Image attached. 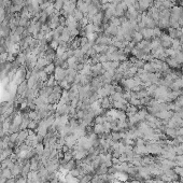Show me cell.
<instances>
[{
  "label": "cell",
  "instance_id": "1",
  "mask_svg": "<svg viewBox=\"0 0 183 183\" xmlns=\"http://www.w3.org/2000/svg\"><path fill=\"white\" fill-rule=\"evenodd\" d=\"M138 5H139L140 13H145L148 10L154 5L153 0H138Z\"/></svg>",
  "mask_w": 183,
  "mask_h": 183
},
{
  "label": "cell",
  "instance_id": "2",
  "mask_svg": "<svg viewBox=\"0 0 183 183\" xmlns=\"http://www.w3.org/2000/svg\"><path fill=\"white\" fill-rule=\"evenodd\" d=\"M28 84H27V81H24L21 84H19L16 86V95L19 97V98H25V95L28 91Z\"/></svg>",
  "mask_w": 183,
  "mask_h": 183
},
{
  "label": "cell",
  "instance_id": "3",
  "mask_svg": "<svg viewBox=\"0 0 183 183\" xmlns=\"http://www.w3.org/2000/svg\"><path fill=\"white\" fill-rule=\"evenodd\" d=\"M91 76H93V78L99 77V76H103L105 72H106V70L102 68V65H101L100 63L96 64V65H94V66H91Z\"/></svg>",
  "mask_w": 183,
  "mask_h": 183
},
{
  "label": "cell",
  "instance_id": "4",
  "mask_svg": "<svg viewBox=\"0 0 183 183\" xmlns=\"http://www.w3.org/2000/svg\"><path fill=\"white\" fill-rule=\"evenodd\" d=\"M53 77L57 82L63 81L64 79L66 78V69H64L62 67H56L55 68V71H54Z\"/></svg>",
  "mask_w": 183,
  "mask_h": 183
},
{
  "label": "cell",
  "instance_id": "5",
  "mask_svg": "<svg viewBox=\"0 0 183 183\" xmlns=\"http://www.w3.org/2000/svg\"><path fill=\"white\" fill-rule=\"evenodd\" d=\"M100 107L101 109L109 111L111 110V108H113V101L111 100V98L109 96L100 98Z\"/></svg>",
  "mask_w": 183,
  "mask_h": 183
},
{
  "label": "cell",
  "instance_id": "6",
  "mask_svg": "<svg viewBox=\"0 0 183 183\" xmlns=\"http://www.w3.org/2000/svg\"><path fill=\"white\" fill-rule=\"evenodd\" d=\"M29 135V130L28 129H23L19 131V136H17V139H16V142L15 145H21L22 143H24L25 140L27 139V137Z\"/></svg>",
  "mask_w": 183,
  "mask_h": 183
},
{
  "label": "cell",
  "instance_id": "7",
  "mask_svg": "<svg viewBox=\"0 0 183 183\" xmlns=\"http://www.w3.org/2000/svg\"><path fill=\"white\" fill-rule=\"evenodd\" d=\"M103 19H105V14L103 12L100 11L93 16V21H91V24H94L95 26H100L103 23Z\"/></svg>",
  "mask_w": 183,
  "mask_h": 183
},
{
  "label": "cell",
  "instance_id": "8",
  "mask_svg": "<svg viewBox=\"0 0 183 183\" xmlns=\"http://www.w3.org/2000/svg\"><path fill=\"white\" fill-rule=\"evenodd\" d=\"M140 32L142 34L145 40H149V41H151L150 39H154V31H153V29L143 28L140 30Z\"/></svg>",
  "mask_w": 183,
  "mask_h": 183
},
{
  "label": "cell",
  "instance_id": "9",
  "mask_svg": "<svg viewBox=\"0 0 183 183\" xmlns=\"http://www.w3.org/2000/svg\"><path fill=\"white\" fill-rule=\"evenodd\" d=\"M171 39H179L181 36H182V32H181V29H174V28H168V34H167Z\"/></svg>",
  "mask_w": 183,
  "mask_h": 183
},
{
  "label": "cell",
  "instance_id": "10",
  "mask_svg": "<svg viewBox=\"0 0 183 183\" xmlns=\"http://www.w3.org/2000/svg\"><path fill=\"white\" fill-rule=\"evenodd\" d=\"M52 91H53V87L44 85V86L39 91V96H43L45 97V98H48V96L52 94Z\"/></svg>",
  "mask_w": 183,
  "mask_h": 183
},
{
  "label": "cell",
  "instance_id": "11",
  "mask_svg": "<svg viewBox=\"0 0 183 183\" xmlns=\"http://www.w3.org/2000/svg\"><path fill=\"white\" fill-rule=\"evenodd\" d=\"M77 9L80 10L83 14H86L88 9V3L84 2L83 0H77Z\"/></svg>",
  "mask_w": 183,
  "mask_h": 183
},
{
  "label": "cell",
  "instance_id": "12",
  "mask_svg": "<svg viewBox=\"0 0 183 183\" xmlns=\"http://www.w3.org/2000/svg\"><path fill=\"white\" fill-rule=\"evenodd\" d=\"M164 133L165 135L167 136V138H170V139H176L177 138V129H174V128L166 127Z\"/></svg>",
  "mask_w": 183,
  "mask_h": 183
},
{
  "label": "cell",
  "instance_id": "13",
  "mask_svg": "<svg viewBox=\"0 0 183 183\" xmlns=\"http://www.w3.org/2000/svg\"><path fill=\"white\" fill-rule=\"evenodd\" d=\"M11 172H12V176L13 177H16V176H19L21 174V171H22V166L17 163V162H15L14 165L11 167Z\"/></svg>",
  "mask_w": 183,
  "mask_h": 183
},
{
  "label": "cell",
  "instance_id": "14",
  "mask_svg": "<svg viewBox=\"0 0 183 183\" xmlns=\"http://www.w3.org/2000/svg\"><path fill=\"white\" fill-rule=\"evenodd\" d=\"M10 40V42L13 44H19V42H21V40H22V38H21V36L19 34H17L16 32H14V31H12L11 32V34L9 36V38H8Z\"/></svg>",
  "mask_w": 183,
  "mask_h": 183
},
{
  "label": "cell",
  "instance_id": "15",
  "mask_svg": "<svg viewBox=\"0 0 183 183\" xmlns=\"http://www.w3.org/2000/svg\"><path fill=\"white\" fill-rule=\"evenodd\" d=\"M95 174H98V176H105V174H108V167L105 164H101L99 167H97L95 169Z\"/></svg>",
  "mask_w": 183,
  "mask_h": 183
},
{
  "label": "cell",
  "instance_id": "16",
  "mask_svg": "<svg viewBox=\"0 0 183 183\" xmlns=\"http://www.w3.org/2000/svg\"><path fill=\"white\" fill-rule=\"evenodd\" d=\"M165 63L168 65L170 68H174V69H176V68H180L181 67V64H179L174 58H170L168 57L167 59H166V62Z\"/></svg>",
  "mask_w": 183,
  "mask_h": 183
},
{
  "label": "cell",
  "instance_id": "17",
  "mask_svg": "<svg viewBox=\"0 0 183 183\" xmlns=\"http://www.w3.org/2000/svg\"><path fill=\"white\" fill-rule=\"evenodd\" d=\"M26 54L23 53V52H19V55L15 57V62L19 64V65H21V66H23V65H25V63H26Z\"/></svg>",
  "mask_w": 183,
  "mask_h": 183
},
{
  "label": "cell",
  "instance_id": "18",
  "mask_svg": "<svg viewBox=\"0 0 183 183\" xmlns=\"http://www.w3.org/2000/svg\"><path fill=\"white\" fill-rule=\"evenodd\" d=\"M63 168H65L66 170H67L68 172L70 171V170H72V169H74V168H77V160L73 158V159H71V160H69L67 164L64 166Z\"/></svg>",
  "mask_w": 183,
  "mask_h": 183
},
{
  "label": "cell",
  "instance_id": "19",
  "mask_svg": "<svg viewBox=\"0 0 183 183\" xmlns=\"http://www.w3.org/2000/svg\"><path fill=\"white\" fill-rule=\"evenodd\" d=\"M55 68H56V66L54 65V63H51L48 64V65H46L45 67H44V72L48 73V76H53L54 74V71H55Z\"/></svg>",
  "mask_w": 183,
  "mask_h": 183
},
{
  "label": "cell",
  "instance_id": "20",
  "mask_svg": "<svg viewBox=\"0 0 183 183\" xmlns=\"http://www.w3.org/2000/svg\"><path fill=\"white\" fill-rule=\"evenodd\" d=\"M0 174L5 179H10L12 178L13 176H12V172H11V169L10 168H2L1 169V171H0Z\"/></svg>",
  "mask_w": 183,
  "mask_h": 183
},
{
  "label": "cell",
  "instance_id": "21",
  "mask_svg": "<svg viewBox=\"0 0 183 183\" xmlns=\"http://www.w3.org/2000/svg\"><path fill=\"white\" fill-rule=\"evenodd\" d=\"M143 40V36L140 31H135L134 34H133V41L136 42V43H139Z\"/></svg>",
  "mask_w": 183,
  "mask_h": 183
},
{
  "label": "cell",
  "instance_id": "22",
  "mask_svg": "<svg viewBox=\"0 0 183 183\" xmlns=\"http://www.w3.org/2000/svg\"><path fill=\"white\" fill-rule=\"evenodd\" d=\"M71 15H72L73 17L76 19V21H78V22H79V21H81V19H82L83 17L85 16V14H83L82 12H81L80 10H78V9L74 10V11L72 12V14H71Z\"/></svg>",
  "mask_w": 183,
  "mask_h": 183
},
{
  "label": "cell",
  "instance_id": "23",
  "mask_svg": "<svg viewBox=\"0 0 183 183\" xmlns=\"http://www.w3.org/2000/svg\"><path fill=\"white\" fill-rule=\"evenodd\" d=\"M44 149H45V147H44L43 143H38V145H36V147L34 148V152H36V154L40 155V156L43 154Z\"/></svg>",
  "mask_w": 183,
  "mask_h": 183
},
{
  "label": "cell",
  "instance_id": "24",
  "mask_svg": "<svg viewBox=\"0 0 183 183\" xmlns=\"http://www.w3.org/2000/svg\"><path fill=\"white\" fill-rule=\"evenodd\" d=\"M111 100L112 101H120L122 99H124L123 98V93H120V91H115L114 94H112L110 96Z\"/></svg>",
  "mask_w": 183,
  "mask_h": 183
},
{
  "label": "cell",
  "instance_id": "25",
  "mask_svg": "<svg viewBox=\"0 0 183 183\" xmlns=\"http://www.w3.org/2000/svg\"><path fill=\"white\" fill-rule=\"evenodd\" d=\"M128 105L135 107H141V100L138 99V98H136V97H131L128 100Z\"/></svg>",
  "mask_w": 183,
  "mask_h": 183
},
{
  "label": "cell",
  "instance_id": "26",
  "mask_svg": "<svg viewBox=\"0 0 183 183\" xmlns=\"http://www.w3.org/2000/svg\"><path fill=\"white\" fill-rule=\"evenodd\" d=\"M48 15L46 14L45 11H42V12H41V16H40V19H39V22L43 25L48 23Z\"/></svg>",
  "mask_w": 183,
  "mask_h": 183
},
{
  "label": "cell",
  "instance_id": "27",
  "mask_svg": "<svg viewBox=\"0 0 183 183\" xmlns=\"http://www.w3.org/2000/svg\"><path fill=\"white\" fill-rule=\"evenodd\" d=\"M172 48L176 51H181V43L178 39H172Z\"/></svg>",
  "mask_w": 183,
  "mask_h": 183
},
{
  "label": "cell",
  "instance_id": "28",
  "mask_svg": "<svg viewBox=\"0 0 183 183\" xmlns=\"http://www.w3.org/2000/svg\"><path fill=\"white\" fill-rule=\"evenodd\" d=\"M58 21H59V25H60V26L67 27L68 22H67V19H66L65 16H63V15H59V17H58Z\"/></svg>",
  "mask_w": 183,
  "mask_h": 183
},
{
  "label": "cell",
  "instance_id": "29",
  "mask_svg": "<svg viewBox=\"0 0 183 183\" xmlns=\"http://www.w3.org/2000/svg\"><path fill=\"white\" fill-rule=\"evenodd\" d=\"M174 59H176L179 64H183V53L181 51H178V53L176 54V56H174Z\"/></svg>",
  "mask_w": 183,
  "mask_h": 183
},
{
  "label": "cell",
  "instance_id": "30",
  "mask_svg": "<svg viewBox=\"0 0 183 183\" xmlns=\"http://www.w3.org/2000/svg\"><path fill=\"white\" fill-rule=\"evenodd\" d=\"M174 170L179 177H183V166H176Z\"/></svg>",
  "mask_w": 183,
  "mask_h": 183
},
{
  "label": "cell",
  "instance_id": "31",
  "mask_svg": "<svg viewBox=\"0 0 183 183\" xmlns=\"http://www.w3.org/2000/svg\"><path fill=\"white\" fill-rule=\"evenodd\" d=\"M17 136H19V133H12V134H9V141L10 142L15 143V142H16V139H17Z\"/></svg>",
  "mask_w": 183,
  "mask_h": 183
},
{
  "label": "cell",
  "instance_id": "32",
  "mask_svg": "<svg viewBox=\"0 0 183 183\" xmlns=\"http://www.w3.org/2000/svg\"><path fill=\"white\" fill-rule=\"evenodd\" d=\"M174 162L177 166H183V155H177L174 158Z\"/></svg>",
  "mask_w": 183,
  "mask_h": 183
},
{
  "label": "cell",
  "instance_id": "33",
  "mask_svg": "<svg viewBox=\"0 0 183 183\" xmlns=\"http://www.w3.org/2000/svg\"><path fill=\"white\" fill-rule=\"evenodd\" d=\"M163 7L165 9H171L174 7V3L170 0H165V1H163Z\"/></svg>",
  "mask_w": 183,
  "mask_h": 183
},
{
  "label": "cell",
  "instance_id": "34",
  "mask_svg": "<svg viewBox=\"0 0 183 183\" xmlns=\"http://www.w3.org/2000/svg\"><path fill=\"white\" fill-rule=\"evenodd\" d=\"M24 31H25V28H24V27H22V26H19V27L16 28V30H15L14 32H16L17 34H19V36H21V34H23Z\"/></svg>",
  "mask_w": 183,
  "mask_h": 183
},
{
  "label": "cell",
  "instance_id": "35",
  "mask_svg": "<svg viewBox=\"0 0 183 183\" xmlns=\"http://www.w3.org/2000/svg\"><path fill=\"white\" fill-rule=\"evenodd\" d=\"M64 28H65L64 26H60V25H59L57 28L54 29V30H55V31H57V32H58L59 34H63V31H64Z\"/></svg>",
  "mask_w": 183,
  "mask_h": 183
},
{
  "label": "cell",
  "instance_id": "36",
  "mask_svg": "<svg viewBox=\"0 0 183 183\" xmlns=\"http://www.w3.org/2000/svg\"><path fill=\"white\" fill-rule=\"evenodd\" d=\"M5 183H16V178H15V177H12V178L10 179H7Z\"/></svg>",
  "mask_w": 183,
  "mask_h": 183
},
{
  "label": "cell",
  "instance_id": "37",
  "mask_svg": "<svg viewBox=\"0 0 183 183\" xmlns=\"http://www.w3.org/2000/svg\"><path fill=\"white\" fill-rule=\"evenodd\" d=\"M5 52H8V51H7V48H5V46H3V45H0V55H1V54H3V53H5Z\"/></svg>",
  "mask_w": 183,
  "mask_h": 183
},
{
  "label": "cell",
  "instance_id": "38",
  "mask_svg": "<svg viewBox=\"0 0 183 183\" xmlns=\"http://www.w3.org/2000/svg\"><path fill=\"white\" fill-rule=\"evenodd\" d=\"M179 41H180V43H181V45H183V34L179 38Z\"/></svg>",
  "mask_w": 183,
  "mask_h": 183
},
{
  "label": "cell",
  "instance_id": "39",
  "mask_svg": "<svg viewBox=\"0 0 183 183\" xmlns=\"http://www.w3.org/2000/svg\"><path fill=\"white\" fill-rule=\"evenodd\" d=\"M171 183H183V182H181L180 180H176V181H172Z\"/></svg>",
  "mask_w": 183,
  "mask_h": 183
},
{
  "label": "cell",
  "instance_id": "40",
  "mask_svg": "<svg viewBox=\"0 0 183 183\" xmlns=\"http://www.w3.org/2000/svg\"><path fill=\"white\" fill-rule=\"evenodd\" d=\"M83 1H84V2H86V3H88V5L91 2V0H83Z\"/></svg>",
  "mask_w": 183,
  "mask_h": 183
},
{
  "label": "cell",
  "instance_id": "41",
  "mask_svg": "<svg viewBox=\"0 0 183 183\" xmlns=\"http://www.w3.org/2000/svg\"><path fill=\"white\" fill-rule=\"evenodd\" d=\"M180 68H181V72L183 73V64H181V67Z\"/></svg>",
  "mask_w": 183,
  "mask_h": 183
},
{
  "label": "cell",
  "instance_id": "42",
  "mask_svg": "<svg viewBox=\"0 0 183 183\" xmlns=\"http://www.w3.org/2000/svg\"><path fill=\"white\" fill-rule=\"evenodd\" d=\"M1 8H3V7H2V1L0 0V9H1Z\"/></svg>",
  "mask_w": 183,
  "mask_h": 183
},
{
  "label": "cell",
  "instance_id": "43",
  "mask_svg": "<svg viewBox=\"0 0 183 183\" xmlns=\"http://www.w3.org/2000/svg\"><path fill=\"white\" fill-rule=\"evenodd\" d=\"M181 52L183 53V45H181Z\"/></svg>",
  "mask_w": 183,
  "mask_h": 183
},
{
  "label": "cell",
  "instance_id": "44",
  "mask_svg": "<svg viewBox=\"0 0 183 183\" xmlns=\"http://www.w3.org/2000/svg\"><path fill=\"white\" fill-rule=\"evenodd\" d=\"M180 127H183V121H182V123H181V126Z\"/></svg>",
  "mask_w": 183,
  "mask_h": 183
},
{
  "label": "cell",
  "instance_id": "45",
  "mask_svg": "<svg viewBox=\"0 0 183 183\" xmlns=\"http://www.w3.org/2000/svg\"><path fill=\"white\" fill-rule=\"evenodd\" d=\"M101 1H102V0H101Z\"/></svg>",
  "mask_w": 183,
  "mask_h": 183
}]
</instances>
